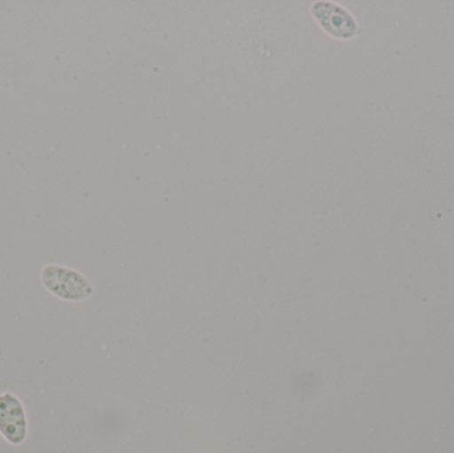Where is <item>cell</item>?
Segmentation results:
<instances>
[{"label":"cell","instance_id":"1","mask_svg":"<svg viewBox=\"0 0 454 453\" xmlns=\"http://www.w3.org/2000/svg\"><path fill=\"white\" fill-rule=\"evenodd\" d=\"M42 281L52 294L61 300L82 301L92 294L90 282L82 274L64 266H45Z\"/></svg>","mask_w":454,"mask_h":453},{"label":"cell","instance_id":"2","mask_svg":"<svg viewBox=\"0 0 454 453\" xmlns=\"http://www.w3.org/2000/svg\"><path fill=\"white\" fill-rule=\"evenodd\" d=\"M311 13L323 29L338 39H352L359 34L356 21L348 11L331 2H317Z\"/></svg>","mask_w":454,"mask_h":453},{"label":"cell","instance_id":"3","mask_svg":"<svg viewBox=\"0 0 454 453\" xmlns=\"http://www.w3.org/2000/svg\"><path fill=\"white\" fill-rule=\"evenodd\" d=\"M0 433L12 446H20L26 441V411L20 401L11 393L0 395Z\"/></svg>","mask_w":454,"mask_h":453}]
</instances>
